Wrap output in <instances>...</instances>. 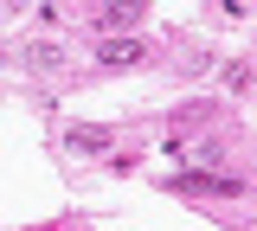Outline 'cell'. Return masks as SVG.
Here are the masks:
<instances>
[{
    "mask_svg": "<svg viewBox=\"0 0 257 231\" xmlns=\"http://www.w3.org/2000/svg\"><path fill=\"white\" fill-rule=\"evenodd\" d=\"M174 193H206V199H244V180H231V173H212V167H193L174 180Z\"/></svg>",
    "mask_w": 257,
    "mask_h": 231,
    "instance_id": "1",
    "label": "cell"
},
{
    "mask_svg": "<svg viewBox=\"0 0 257 231\" xmlns=\"http://www.w3.org/2000/svg\"><path fill=\"white\" fill-rule=\"evenodd\" d=\"M64 148H71V154H109V129H96V122H71V129H64Z\"/></svg>",
    "mask_w": 257,
    "mask_h": 231,
    "instance_id": "2",
    "label": "cell"
},
{
    "mask_svg": "<svg viewBox=\"0 0 257 231\" xmlns=\"http://www.w3.org/2000/svg\"><path fill=\"white\" fill-rule=\"evenodd\" d=\"M96 58H103L109 71H122V65L142 58V39H96Z\"/></svg>",
    "mask_w": 257,
    "mask_h": 231,
    "instance_id": "3",
    "label": "cell"
},
{
    "mask_svg": "<svg viewBox=\"0 0 257 231\" xmlns=\"http://www.w3.org/2000/svg\"><path fill=\"white\" fill-rule=\"evenodd\" d=\"M135 20H142V7H135V0H109V7L96 13V39L116 33V26H135Z\"/></svg>",
    "mask_w": 257,
    "mask_h": 231,
    "instance_id": "4",
    "label": "cell"
}]
</instances>
